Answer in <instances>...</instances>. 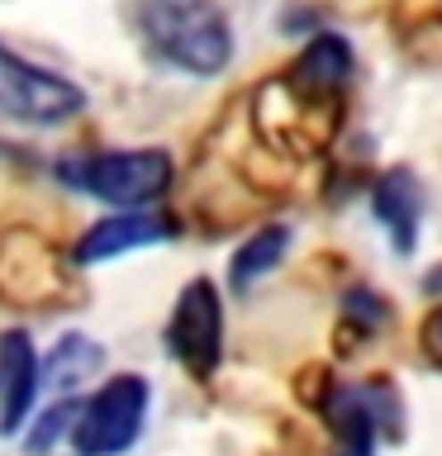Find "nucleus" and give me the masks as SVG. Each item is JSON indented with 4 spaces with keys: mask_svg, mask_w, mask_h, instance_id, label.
I'll return each instance as SVG.
<instances>
[{
    "mask_svg": "<svg viewBox=\"0 0 442 456\" xmlns=\"http://www.w3.org/2000/svg\"><path fill=\"white\" fill-rule=\"evenodd\" d=\"M423 338H433L438 347H442V309L433 314V319H428V328H423Z\"/></svg>",
    "mask_w": 442,
    "mask_h": 456,
    "instance_id": "nucleus-14",
    "label": "nucleus"
},
{
    "mask_svg": "<svg viewBox=\"0 0 442 456\" xmlns=\"http://www.w3.org/2000/svg\"><path fill=\"white\" fill-rule=\"evenodd\" d=\"M38 380H43V362L34 352V342L20 328H5L0 333V433L14 437L34 409V395H38Z\"/></svg>",
    "mask_w": 442,
    "mask_h": 456,
    "instance_id": "nucleus-6",
    "label": "nucleus"
},
{
    "mask_svg": "<svg viewBox=\"0 0 442 456\" xmlns=\"http://www.w3.org/2000/svg\"><path fill=\"white\" fill-rule=\"evenodd\" d=\"M167 238H171L167 219L143 214V209H119V214H110V219L86 228V238L77 242V262L95 266V262H110V256H119V252L152 248V242H167Z\"/></svg>",
    "mask_w": 442,
    "mask_h": 456,
    "instance_id": "nucleus-7",
    "label": "nucleus"
},
{
    "mask_svg": "<svg viewBox=\"0 0 442 456\" xmlns=\"http://www.w3.org/2000/svg\"><path fill=\"white\" fill-rule=\"evenodd\" d=\"M71 191L95 195L114 209H143L171 185V157L162 148H134V152H91L71 157L57 167Z\"/></svg>",
    "mask_w": 442,
    "mask_h": 456,
    "instance_id": "nucleus-2",
    "label": "nucleus"
},
{
    "mask_svg": "<svg viewBox=\"0 0 442 456\" xmlns=\"http://www.w3.org/2000/svg\"><path fill=\"white\" fill-rule=\"evenodd\" d=\"M371 205H376V219L385 224V233L395 238V248L413 252V242H419V214H423V191L413 181V171L395 167L390 176H381V185L371 191Z\"/></svg>",
    "mask_w": 442,
    "mask_h": 456,
    "instance_id": "nucleus-8",
    "label": "nucleus"
},
{
    "mask_svg": "<svg viewBox=\"0 0 442 456\" xmlns=\"http://www.w3.org/2000/svg\"><path fill=\"white\" fill-rule=\"evenodd\" d=\"M376 442H338V456H371Z\"/></svg>",
    "mask_w": 442,
    "mask_h": 456,
    "instance_id": "nucleus-13",
    "label": "nucleus"
},
{
    "mask_svg": "<svg viewBox=\"0 0 442 456\" xmlns=\"http://www.w3.org/2000/svg\"><path fill=\"white\" fill-rule=\"evenodd\" d=\"M138 28L162 62L191 71V77H214L233 57L228 20L209 0H143Z\"/></svg>",
    "mask_w": 442,
    "mask_h": 456,
    "instance_id": "nucleus-1",
    "label": "nucleus"
},
{
    "mask_svg": "<svg viewBox=\"0 0 442 456\" xmlns=\"http://www.w3.org/2000/svg\"><path fill=\"white\" fill-rule=\"evenodd\" d=\"M77 413H81V399H62V404H53V409L38 419L34 433L24 437V447H29V452H48L53 442L67 433V428H77Z\"/></svg>",
    "mask_w": 442,
    "mask_h": 456,
    "instance_id": "nucleus-12",
    "label": "nucleus"
},
{
    "mask_svg": "<svg viewBox=\"0 0 442 456\" xmlns=\"http://www.w3.org/2000/svg\"><path fill=\"white\" fill-rule=\"evenodd\" d=\"M167 352L176 356L185 370L195 376H209L219 366V352H224V305H219V290L214 281H191L176 299L167 319Z\"/></svg>",
    "mask_w": 442,
    "mask_h": 456,
    "instance_id": "nucleus-5",
    "label": "nucleus"
},
{
    "mask_svg": "<svg viewBox=\"0 0 442 456\" xmlns=\"http://www.w3.org/2000/svg\"><path fill=\"white\" fill-rule=\"evenodd\" d=\"M148 380L143 376H114L81 404L71 442L81 456H119L138 442L143 419H148Z\"/></svg>",
    "mask_w": 442,
    "mask_h": 456,
    "instance_id": "nucleus-4",
    "label": "nucleus"
},
{
    "mask_svg": "<svg viewBox=\"0 0 442 456\" xmlns=\"http://www.w3.org/2000/svg\"><path fill=\"white\" fill-rule=\"evenodd\" d=\"M100 362H105V352H100L91 338L71 333V338L57 342L53 356L43 362V380H48L53 390H71L77 380H86L91 370H100Z\"/></svg>",
    "mask_w": 442,
    "mask_h": 456,
    "instance_id": "nucleus-11",
    "label": "nucleus"
},
{
    "mask_svg": "<svg viewBox=\"0 0 442 456\" xmlns=\"http://www.w3.org/2000/svg\"><path fill=\"white\" fill-rule=\"evenodd\" d=\"M352 77V48L338 34H319L291 67V86L309 95H333Z\"/></svg>",
    "mask_w": 442,
    "mask_h": 456,
    "instance_id": "nucleus-9",
    "label": "nucleus"
},
{
    "mask_svg": "<svg viewBox=\"0 0 442 456\" xmlns=\"http://www.w3.org/2000/svg\"><path fill=\"white\" fill-rule=\"evenodd\" d=\"M291 248V228H257V233L242 242L233 252V266H228V281H233V290H248L252 281H262L271 266L281 262V252Z\"/></svg>",
    "mask_w": 442,
    "mask_h": 456,
    "instance_id": "nucleus-10",
    "label": "nucleus"
},
{
    "mask_svg": "<svg viewBox=\"0 0 442 456\" xmlns=\"http://www.w3.org/2000/svg\"><path fill=\"white\" fill-rule=\"evenodd\" d=\"M81 110H86L81 86H71L67 77H57L38 62H24L20 53H10L0 43V119L53 128L77 119Z\"/></svg>",
    "mask_w": 442,
    "mask_h": 456,
    "instance_id": "nucleus-3",
    "label": "nucleus"
}]
</instances>
